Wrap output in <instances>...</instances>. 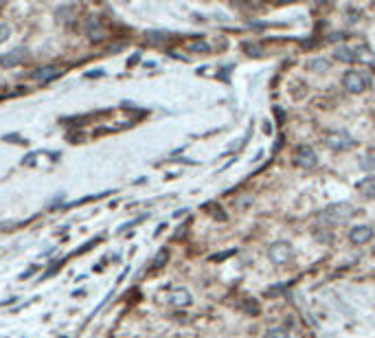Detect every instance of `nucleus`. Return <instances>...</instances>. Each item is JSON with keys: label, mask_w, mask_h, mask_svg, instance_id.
I'll list each match as a JSON object with an SVG mask.
<instances>
[{"label": "nucleus", "mask_w": 375, "mask_h": 338, "mask_svg": "<svg viewBox=\"0 0 375 338\" xmlns=\"http://www.w3.org/2000/svg\"><path fill=\"white\" fill-rule=\"evenodd\" d=\"M268 257H270L272 263L283 266V263L294 259V248H292V244H288V242H274V244L268 248Z\"/></svg>", "instance_id": "7ed1b4c3"}, {"label": "nucleus", "mask_w": 375, "mask_h": 338, "mask_svg": "<svg viewBox=\"0 0 375 338\" xmlns=\"http://www.w3.org/2000/svg\"><path fill=\"white\" fill-rule=\"evenodd\" d=\"M294 163L303 169H312L316 167L318 163V158H316V152L310 148V145H298L296 152H294Z\"/></svg>", "instance_id": "39448f33"}, {"label": "nucleus", "mask_w": 375, "mask_h": 338, "mask_svg": "<svg viewBox=\"0 0 375 338\" xmlns=\"http://www.w3.org/2000/svg\"><path fill=\"white\" fill-rule=\"evenodd\" d=\"M288 329L285 327H270L266 332V338H288Z\"/></svg>", "instance_id": "2eb2a0df"}, {"label": "nucleus", "mask_w": 375, "mask_h": 338, "mask_svg": "<svg viewBox=\"0 0 375 338\" xmlns=\"http://www.w3.org/2000/svg\"><path fill=\"white\" fill-rule=\"evenodd\" d=\"M167 257H169V253L167 251H160L156 257H154V261H152V268H160L163 263L167 261Z\"/></svg>", "instance_id": "f3484780"}, {"label": "nucleus", "mask_w": 375, "mask_h": 338, "mask_svg": "<svg viewBox=\"0 0 375 338\" xmlns=\"http://www.w3.org/2000/svg\"><path fill=\"white\" fill-rule=\"evenodd\" d=\"M24 60V49H16V51H9V53H5L0 57V66H5V68H11V66L20 64Z\"/></svg>", "instance_id": "9d476101"}, {"label": "nucleus", "mask_w": 375, "mask_h": 338, "mask_svg": "<svg viewBox=\"0 0 375 338\" xmlns=\"http://www.w3.org/2000/svg\"><path fill=\"white\" fill-rule=\"evenodd\" d=\"M88 33H90V40H99V38H101L99 25H97V20H94V18L88 20Z\"/></svg>", "instance_id": "dca6fc26"}, {"label": "nucleus", "mask_w": 375, "mask_h": 338, "mask_svg": "<svg viewBox=\"0 0 375 338\" xmlns=\"http://www.w3.org/2000/svg\"><path fill=\"white\" fill-rule=\"evenodd\" d=\"M342 86L349 92H364L369 88V75L362 70H347L342 77Z\"/></svg>", "instance_id": "20e7f679"}, {"label": "nucleus", "mask_w": 375, "mask_h": 338, "mask_svg": "<svg viewBox=\"0 0 375 338\" xmlns=\"http://www.w3.org/2000/svg\"><path fill=\"white\" fill-rule=\"evenodd\" d=\"M373 239V229L369 224H360V226H354V229L349 231V242L356 246H362L366 242Z\"/></svg>", "instance_id": "423d86ee"}, {"label": "nucleus", "mask_w": 375, "mask_h": 338, "mask_svg": "<svg viewBox=\"0 0 375 338\" xmlns=\"http://www.w3.org/2000/svg\"><path fill=\"white\" fill-rule=\"evenodd\" d=\"M360 167L362 169H375V158L364 156V160H360Z\"/></svg>", "instance_id": "a211bd4d"}, {"label": "nucleus", "mask_w": 375, "mask_h": 338, "mask_svg": "<svg viewBox=\"0 0 375 338\" xmlns=\"http://www.w3.org/2000/svg\"><path fill=\"white\" fill-rule=\"evenodd\" d=\"M334 57H336L338 62H344V64H351V62H356L354 49H349V46H338V49H336V53H334Z\"/></svg>", "instance_id": "f8f14e48"}, {"label": "nucleus", "mask_w": 375, "mask_h": 338, "mask_svg": "<svg viewBox=\"0 0 375 338\" xmlns=\"http://www.w3.org/2000/svg\"><path fill=\"white\" fill-rule=\"evenodd\" d=\"M167 301L176 307H187V305H191L193 299H191V292L187 288H173V290H169Z\"/></svg>", "instance_id": "0eeeda50"}, {"label": "nucleus", "mask_w": 375, "mask_h": 338, "mask_svg": "<svg viewBox=\"0 0 375 338\" xmlns=\"http://www.w3.org/2000/svg\"><path fill=\"white\" fill-rule=\"evenodd\" d=\"M354 215H356V209L351 207L349 202H334L322 211V218H325L327 222H332V224H344V222H349Z\"/></svg>", "instance_id": "f257e3e1"}, {"label": "nucleus", "mask_w": 375, "mask_h": 338, "mask_svg": "<svg viewBox=\"0 0 375 338\" xmlns=\"http://www.w3.org/2000/svg\"><path fill=\"white\" fill-rule=\"evenodd\" d=\"M60 75H62V68L60 66H55V64L53 66H42V68L31 73V77L35 79V82H51V79H55Z\"/></svg>", "instance_id": "6e6552de"}, {"label": "nucleus", "mask_w": 375, "mask_h": 338, "mask_svg": "<svg viewBox=\"0 0 375 338\" xmlns=\"http://www.w3.org/2000/svg\"><path fill=\"white\" fill-rule=\"evenodd\" d=\"M325 145L329 150L334 152H344V150H351L356 145V138L344 130H336V132H329L325 136Z\"/></svg>", "instance_id": "f03ea898"}, {"label": "nucleus", "mask_w": 375, "mask_h": 338, "mask_svg": "<svg viewBox=\"0 0 375 338\" xmlns=\"http://www.w3.org/2000/svg\"><path fill=\"white\" fill-rule=\"evenodd\" d=\"M9 33H11L9 27H7V25H0V44H3L7 38H9Z\"/></svg>", "instance_id": "6ab92c4d"}, {"label": "nucleus", "mask_w": 375, "mask_h": 338, "mask_svg": "<svg viewBox=\"0 0 375 338\" xmlns=\"http://www.w3.org/2000/svg\"><path fill=\"white\" fill-rule=\"evenodd\" d=\"M327 68H329V62L322 60V57H316V60H310V62H307V70L318 73V70H327Z\"/></svg>", "instance_id": "ddd939ff"}, {"label": "nucleus", "mask_w": 375, "mask_h": 338, "mask_svg": "<svg viewBox=\"0 0 375 338\" xmlns=\"http://www.w3.org/2000/svg\"><path fill=\"white\" fill-rule=\"evenodd\" d=\"M358 191L362 194L364 198H375V178H364L358 182Z\"/></svg>", "instance_id": "9b49d317"}, {"label": "nucleus", "mask_w": 375, "mask_h": 338, "mask_svg": "<svg viewBox=\"0 0 375 338\" xmlns=\"http://www.w3.org/2000/svg\"><path fill=\"white\" fill-rule=\"evenodd\" d=\"M187 49L191 51V53H207V51H209V44L204 42V40H195V42H189Z\"/></svg>", "instance_id": "4468645a"}, {"label": "nucleus", "mask_w": 375, "mask_h": 338, "mask_svg": "<svg viewBox=\"0 0 375 338\" xmlns=\"http://www.w3.org/2000/svg\"><path fill=\"white\" fill-rule=\"evenodd\" d=\"M354 55H356V62H364L369 66H375V53L371 51L369 44H358L354 49Z\"/></svg>", "instance_id": "1a4fd4ad"}]
</instances>
